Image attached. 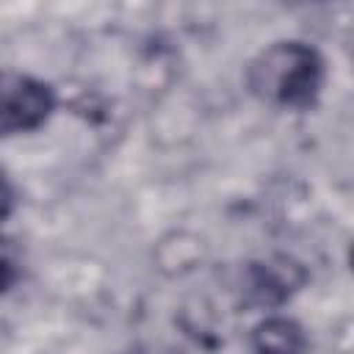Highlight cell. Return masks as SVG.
<instances>
[{
  "label": "cell",
  "instance_id": "6da1fadb",
  "mask_svg": "<svg viewBox=\"0 0 354 354\" xmlns=\"http://www.w3.org/2000/svg\"><path fill=\"white\" fill-rule=\"evenodd\" d=\"M249 86L268 102L307 108L321 88V58L313 47L299 41L274 44L252 64Z\"/></svg>",
  "mask_w": 354,
  "mask_h": 354
},
{
  "label": "cell",
  "instance_id": "7a4b0ae2",
  "mask_svg": "<svg viewBox=\"0 0 354 354\" xmlns=\"http://www.w3.org/2000/svg\"><path fill=\"white\" fill-rule=\"evenodd\" d=\"M50 111H53L50 86L25 75H6L3 80V133L6 136L39 127L50 116Z\"/></svg>",
  "mask_w": 354,
  "mask_h": 354
},
{
  "label": "cell",
  "instance_id": "3957f363",
  "mask_svg": "<svg viewBox=\"0 0 354 354\" xmlns=\"http://www.w3.org/2000/svg\"><path fill=\"white\" fill-rule=\"evenodd\" d=\"M252 346L257 354H299L304 346V335L288 318H268L254 329Z\"/></svg>",
  "mask_w": 354,
  "mask_h": 354
},
{
  "label": "cell",
  "instance_id": "277c9868",
  "mask_svg": "<svg viewBox=\"0 0 354 354\" xmlns=\"http://www.w3.org/2000/svg\"><path fill=\"white\" fill-rule=\"evenodd\" d=\"M351 263H354V252H351Z\"/></svg>",
  "mask_w": 354,
  "mask_h": 354
}]
</instances>
